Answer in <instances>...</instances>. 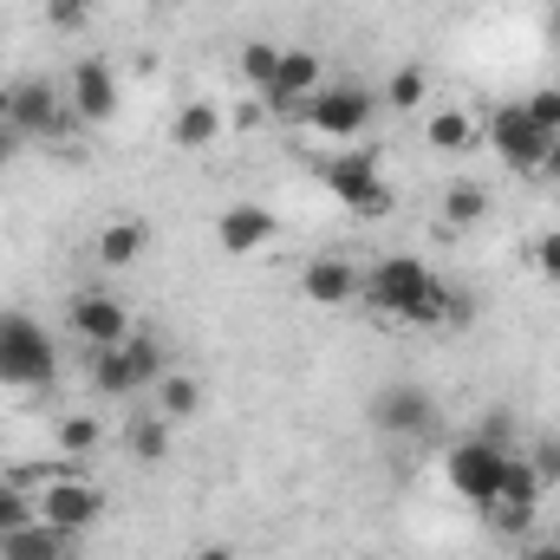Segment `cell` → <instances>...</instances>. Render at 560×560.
<instances>
[{"label": "cell", "instance_id": "cell-26", "mask_svg": "<svg viewBox=\"0 0 560 560\" xmlns=\"http://www.w3.org/2000/svg\"><path fill=\"white\" fill-rule=\"evenodd\" d=\"M33 515H39V509H33V495H26V482H0V541L20 535Z\"/></svg>", "mask_w": 560, "mask_h": 560}, {"label": "cell", "instance_id": "cell-7", "mask_svg": "<svg viewBox=\"0 0 560 560\" xmlns=\"http://www.w3.org/2000/svg\"><path fill=\"white\" fill-rule=\"evenodd\" d=\"M7 125H13L26 143H59L72 125H79V112L66 105V85L20 79V85H7Z\"/></svg>", "mask_w": 560, "mask_h": 560}, {"label": "cell", "instance_id": "cell-25", "mask_svg": "<svg viewBox=\"0 0 560 560\" xmlns=\"http://www.w3.org/2000/svg\"><path fill=\"white\" fill-rule=\"evenodd\" d=\"M98 443H105V423L98 418H85V411H79V418H59V450H66V456H92Z\"/></svg>", "mask_w": 560, "mask_h": 560}, {"label": "cell", "instance_id": "cell-24", "mask_svg": "<svg viewBox=\"0 0 560 560\" xmlns=\"http://www.w3.org/2000/svg\"><path fill=\"white\" fill-rule=\"evenodd\" d=\"M235 72L255 85V92H275V72H280V46L275 39H248L242 52H235Z\"/></svg>", "mask_w": 560, "mask_h": 560}, {"label": "cell", "instance_id": "cell-22", "mask_svg": "<svg viewBox=\"0 0 560 560\" xmlns=\"http://www.w3.org/2000/svg\"><path fill=\"white\" fill-rule=\"evenodd\" d=\"M125 443H131V456H138V463H163V456H170V443H176V423L156 418V411H150V418H131V423H125Z\"/></svg>", "mask_w": 560, "mask_h": 560}, {"label": "cell", "instance_id": "cell-13", "mask_svg": "<svg viewBox=\"0 0 560 560\" xmlns=\"http://www.w3.org/2000/svg\"><path fill=\"white\" fill-rule=\"evenodd\" d=\"M300 293H306L313 306H352V300L365 293V268L346 261V255H313V261L300 268Z\"/></svg>", "mask_w": 560, "mask_h": 560}, {"label": "cell", "instance_id": "cell-35", "mask_svg": "<svg viewBox=\"0 0 560 560\" xmlns=\"http://www.w3.org/2000/svg\"><path fill=\"white\" fill-rule=\"evenodd\" d=\"M541 183H555L560 189V138L548 143V156H541Z\"/></svg>", "mask_w": 560, "mask_h": 560}, {"label": "cell", "instance_id": "cell-10", "mask_svg": "<svg viewBox=\"0 0 560 560\" xmlns=\"http://www.w3.org/2000/svg\"><path fill=\"white\" fill-rule=\"evenodd\" d=\"M423 280H430V268H423L418 255H385V261H372L365 268V306L378 313V319H405V306L423 293Z\"/></svg>", "mask_w": 560, "mask_h": 560}, {"label": "cell", "instance_id": "cell-28", "mask_svg": "<svg viewBox=\"0 0 560 560\" xmlns=\"http://www.w3.org/2000/svg\"><path fill=\"white\" fill-rule=\"evenodd\" d=\"M528 261H535V275H541V280H555V287H560V229H541V235H535Z\"/></svg>", "mask_w": 560, "mask_h": 560}, {"label": "cell", "instance_id": "cell-1", "mask_svg": "<svg viewBox=\"0 0 560 560\" xmlns=\"http://www.w3.org/2000/svg\"><path fill=\"white\" fill-rule=\"evenodd\" d=\"M313 170H319V189L332 202H346L359 222H392L398 215V189L385 183V163H378L372 143H332Z\"/></svg>", "mask_w": 560, "mask_h": 560}, {"label": "cell", "instance_id": "cell-11", "mask_svg": "<svg viewBox=\"0 0 560 560\" xmlns=\"http://www.w3.org/2000/svg\"><path fill=\"white\" fill-rule=\"evenodd\" d=\"M66 105L79 112V125H112L118 105H125V85H118V72H112L105 59H72V72H66Z\"/></svg>", "mask_w": 560, "mask_h": 560}, {"label": "cell", "instance_id": "cell-37", "mask_svg": "<svg viewBox=\"0 0 560 560\" xmlns=\"http://www.w3.org/2000/svg\"><path fill=\"white\" fill-rule=\"evenodd\" d=\"M143 7H163V0H143Z\"/></svg>", "mask_w": 560, "mask_h": 560}, {"label": "cell", "instance_id": "cell-23", "mask_svg": "<svg viewBox=\"0 0 560 560\" xmlns=\"http://www.w3.org/2000/svg\"><path fill=\"white\" fill-rule=\"evenodd\" d=\"M378 98H385V112H423L430 105V72L423 66H398Z\"/></svg>", "mask_w": 560, "mask_h": 560}, {"label": "cell", "instance_id": "cell-33", "mask_svg": "<svg viewBox=\"0 0 560 560\" xmlns=\"http://www.w3.org/2000/svg\"><path fill=\"white\" fill-rule=\"evenodd\" d=\"M522 560H560V541H548V535H528V541H522Z\"/></svg>", "mask_w": 560, "mask_h": 560}, {"label": "cell", "instance_id": "cell-12", "mask_svg": "<svg viewBox=\"0 0 560 560\" xmlns=\"http://www.w3.org/2000/svg\"><path fill=\"white\" fill-rule=\"evenodd\" d=\"M372 423L385 430V436H405V443H418L436 430V398L411 385V378H398V385H385L378 398H372Z\"/></svg>", "mask_w": 560, "mask_h": 560}, {"label": "cell", "instance_id": "cell-9", "mask_svg": "<svg viewBox=\"0 0 560 560\" xmlns=\"http://www.w3.org/2000/svg\"><path fill=\"white\" fill-rule=\"evenodd\" d=\"M66 332H72L85 352H105V346H125V339L138 332V319H131V306H125L118 293L85 287V293H72V306H66Z\"/></svg>", "mask_w": 560, "mask_h": 560}, {"label": "cell", "instance_id": "cell-19", "mask_svg": "<svg viewBox=\"0 0 560 560\" xmlns=\"http://www.w3.org/2000/svg\"><path fill=\"white\" fill-rule=\"evenodd\" d=\"M143 242H150V229H143L138 215L105 222V229H98V268H112V275H118V268H131V261L143 255Z\"/></svg>", "mask_w": 560, "mask_h": 560}, {"label": "cell", "instance_id": "cell-14", "mask_svg": "<svg viewBox=\"0 0 560 560\" xmlns=\"http://www.w3.org/2000/svg\"><path fill=\"white\" fill-rule=\"evenodd\" d=\"M280 235V215L268 202H229L222 215H215V242H222V255H255V248H268Z\"/></svg>", "mask_w": 560, "mask_h": 560}, {"label": "cell", "instance_id": "cell-30", "mask_svg": "<svg viewBox=\"0 0 560 560\" xmlns=\"http://www.w3.org/2000/svg\"><path fill=\"white\" fill-rule=\"evenodd\" d=\"M528 463H535V476H541L548 489H560V436H541V443L528 450Z\"/></svg>", "mask_w": 560, "mask_h": 560}, {"label": "cell", "instance_id": "cell-27", "mask_svg": "<svg viewBox=\"0 0 560 560\" xmlns=\"http://www.w3.org/2000/svg\"><path fill=\"white\" fill-rule=\"evenodd\" d=\"M522 112H528L541 131H555V138H560V85H541V92H528V98H522Z\"/></svg>", "mask_w": 560, "mask_h": 560}, {"label": "cell", "instance_id": "cell-36", "mask_svg": "<svg viewBox=\"0 0 560 560\" xmlns=\"http://www.w3.org/2000/svg\"><path fill=\"white\" fill-rule=\"evenodd\" d=\"M196 560H235V548H229V541H202V548H196Z\"/></svg>", "mask_w": 560, "mask_h": 560}, {"label": "cell", "instance_id": "cell-34", "mask_svg": "<svg viewBox=\"0 0 560 560\" xmlns=\"http://www.w3.org/2000/svg\"><path fill=\"white\" fill-rule=\"evenodd\" d=\"M20 131H13V125H7V118H0V163H13V156H20Z\"/></svg>", "mask_w": 560, "mask_h": 560}, {"label": "cell", "instance_id": "cell-3", "mask_svg": "<svg viewBox=\"0 0 560 560\" xmlns=\"http://www.w3.org/2000/svg\"><path fill=\"white\" fill-rule=\"evenodd\" d=\"M378 112H385V98H378L372 85L326 79V85L300 105V125H306L313 138H326V143H359L372 125H378Z\"/></svg>", "mask_w": 560, "mask_h": 560}, {"label": "cell", "instance_id": "cell-29", "mask_svg": "<svg viewBox=\"0 0 560 560\" xmlns=\"http://www.w3.org/2000/svg\"><path fill=\"white\" fill-rule=\"evenodd\" d=\"M92 7H98V0H46V26H59V33H79V26L92 20Z\"/></svg>", "mask_w": 560, "mask_h": 560}, {"label": "cell", "instance_id": "cell-5", "mask_svg": "<svg viewBox=\"0 0 560 560\" xmlns=\"http://www.w3.org/2000/svg\"><path fill=\"white\" fill-rule=\"evenodd\" d=\"M502 469H509V450L502 443H489V436H456L450 450H443V482H450V495L456 502H469V509H482V502H495V489H502Z\"/></svg>", "mask_w": 560, "mask_h": 560}, {"label": "cell", "instance_id": "cell-4", "mask_svg": "<svg viewBox=\"0 0 560 560\" xmlns=\"http://www.w3.org/2000/svg\"><path fill=\"white\" fill-rule=\"evenodd\" d=\"M541 495H548V482L535 476L528 450H509L502 489H495V502H482L476 515H482L495 535H509V541H528V535H535V522H541Z\"/></svg>", "mask_w": 560, "mask_h": 560}, {"label": "cell", "instance_id": "cell-18", "mask_svg": "<svg viewBox=\"0 0 560 560\" xmlns=\"http://www.w3.org/2000/svg\"><path fill=\"white\" fill-rule=\"evenodd\" d=\"M222 131H229V112L209 105V98H189V105L176 112V125H170V143H176V150H209Z\"/></svg>", "mask_w": 560, "mask_h": 560}, {"label": "cell", "instance_id": "cell-15", "mask_svg": "<svg viewBox=\"0 0 560 560\" xmlns=\"http://www.w3.org/2000/svg\"><path fill=\"white\" fill-rule=\"evenodd\" d=\"M0 560H79V535L72 528H52V522H26L20 535L0 541Z\"/></svg>", "mask_w": 560, "mask_h": 560}, {"label": "cell", "instance_id": "cell-20", "mask_svg": "<svg viewBox=\"0 0 560 560\" xmlns=\"http://www.w3.org/2000/svg\"><path fill=\"white\" fill-rule=\"evenodd\" d=\"M92 392H105V398H138L143 392V378H138V365H131L125 346L92 352Z\"/></svg>", "mask_w": 560, "mask_h": 560}, {"label": "cell", "instance_id": "cell-2", "mask_svg": "<svg viewBox=\"0 0 560 560\" xmlns=\"http://www.w3.org/2000/svg\"><path fill=\"white\" fill-rule=\"evenodd\" d=\"M59 378V339L33 313H0V385L7 392H52Z\"/></svg>", "mask_w": 560, "mask_h": 560}, {"label": "cell", "instance_id": "cell-8", "mask_svg": "<svg viewBox=\"0 0 560 560\" xmlns=\"http://www.w3.org/2000/svg\"><path fill=\"white\" fill-rule=\"evenodd\" d=\"M482 143L495 150L502 170H515V176H541V156H548L555 131H541L522 105H489V112H482Z\"/></svg>", "mask_w": 560, "mask_h": 560}, {"label": "cell", "instance_id": "cell-32", "mask_svg": "<svg viewBox=\"0 0 560 560\" xmlns=\"http://www.w3.org/2000/svg\"><path fill=\"white\" fill-rule=\"evenodd\" d=\"M515 423H509V411H489V418L476 423V436H489V443H502V450H515V436H509Z\"/></svg>", "mask_w": 560, "mask_h": 560}, {"label": "cell", "instance_id": "cell-17", "mask_svg": "<svg viewBox=\"0 0 560 560\" xmlns=\"http://www.w3.org/2000/svg\"><path fill=\"white\" fill-rule=\"evenodd\" d=\"M495 215V196H489V183H476V176H456L450 189H443V229L450 235H463V229H482Z\"/></svg>", "mask_w": 560, "mask_h": 560}, {"label": "cell", "instance_id": "cell-6", "mask_svg": "<svg viewBox=\"0 0 560 560\" xmlns=\"http://www.w3.org/2000/svg\"><path fill=\"white\" fill-rule=\"evenodd\" d=\"M33 509H39V522H52V528H72V535H85L98 515H105V489L92 482V476H72V469H46V476H33Z\"/></svg>", "mask_w": 560, "mask_h": 560}, {"label": "cell", "instance_id": "cell-21", "mask_svg": "<svg viewBox=\"0 0 560 560\" xmlns=\"http://www.w3.org/2000/svg\"><path fill=\"white\" fill-rule=\"evenodd\" d=\"M150 392H156V418H170V423H189L202 411V378H189V372H176V365H170Z\"/></svg>", "mask_w": 560, "mask_h": 560}, {"label": "cell", "instance_id": "cell-16", "mask_svg": "<svg viewBox=\"0 0 560 560\" xmlns=\"http://www.w3.org/2000/svg\"><path fill=\"white\" fill-rule=\"evenodd\" d=\"M423 143H430L436 156H463V150H476V143H482V118H476L469 105H430Z\"/></svg>", "mask_w": 560, "mask_h": 560}, {"label": "cell", "instance_id": "cell-31", "mask_svg": "<svg viewBox=\"0 0 560 560\" xmlns=\"http://www.w3.org/2000/svg\"><path fill=\"white\" fill-rule=\"evenodd\" d=\"M275 112H268V98H242L235 112H229V131H261Z\"/></svg>", "mask_w": 560, "mask_h": 560}]
</instances>
